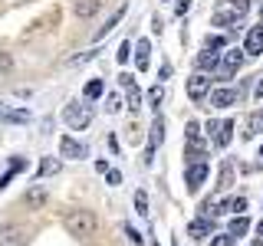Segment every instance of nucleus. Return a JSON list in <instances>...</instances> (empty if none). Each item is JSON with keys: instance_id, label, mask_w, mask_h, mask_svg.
<instances>
[{"instance_id": "nucleus-32", "label": "nucleus", "mask_w": 263, "mask_h": 246, "mask_svg": "<svg viewBox=\"0 0 263 246\" xmlns=\"http://www.w3.org/2000/svg\"><path fill=\"white\" fill-rule=\"evenodd\" d=\"M230 210H234V213H243L247 210V200H243V197H234V200H230Z\"/></svg>"}, {"instance_id": "nucleus-11", "label": "nucleus", "mask_w": 263, "mask_h": 246, "mask_svg": "<svg viewBox=\"0 0 263 246\" xmlns=\"http://www.w3.org/2000/svg\"><path fill=\"white\" fill-rule=\"evenodd\" d=\"M125 10H128V7H125V4H122V7H119V10H115V13L109 16V20H105V23H102V27H99V30H96V43H99V39H105V36H109V33H112L115 27H119V23H122V16H125Z\"/></svg>"}, {"instance_id": "nucleus-33", "label": "nucleus", "mask_w": 263, "mask_h": 246, "mask_svg": "<svg viewBox=\"0 0 263 246\" xmlns=\"http://www.w3.org/2000/svg\"><path fill=\"white\" fill-rule=\"evenodd\" d=\"M105 180H109V184H122V171H105Z\"/></svg>"}, {"instance_id": "nucleus-9", "label": "nucleus", "mask_w": 263, "mask_h": 246, "mask_svg": "<svg viewBox=\"0 0 263 246\" xmlns=\"http://www.w3.org/2000/svg\"><path fill=\"white\" fill-rule=\"evenodd\" d=\"M234 102H237V92L230 86H220V89L211 92V105H214V109H227V105H234Z\"/></svg>"}, {"instance_id": "nucleus-31", "label": "nucleus", "mask_w": 263, "mask_h": 246, "mask_svg": "<svg viewBox=\"0 0 263 246\" xmlns=\"http://www.w3.org/2000/svg\"><path fill=\"white\" fill-rule=\"evenodd\" d=\"M105 109H109V112H119V109H122V95H119V92H112V95H109V105H105Z\"/></svg>"}, {"instance_id": "nucleus-24", "label": "nucleus", "mask_w": 263, "mask_h": 246, "mask_svg": "<svg viewBox=\"0 0 263 246\" xmlns=\"http://www.w3.org/2000/svg\"><path fill=\"white\" fill-rule=\"evenodd\" d=\"M247 128H250V138L260 135V131H263V112H253L250 118H247Z\"/></svg>"}, {"instance_id": "nucleus-37", "label": "nucleus", "mask_w": 263, "mask_h": 246, "mask_svg": "<svg viewBox=\"0 0 263 246\" xmlns=\"http://www.w3.org/2000/svg\"><path fill=\"white\" fill-rule=\"evenodd\" d=\"M257 233H260V236H263V220H260V223H257Z\"/></svg>"}, {"instance_id": "nucleus-21", "label": "nucleus", "mask_w": 263, "mask_h": 246, "mask_svg": "<svg viewBox=\"0 0 263 246\" xmlns=\"http://www.w3.org/2000/svg\"><path fill=\"white\" fill-rule=\"evenodd\" d=\"M237 16H240V13H237L234 7H227V10H217V13H214V27H224V23H234Z\"/></svg>"}, {"instance_id": "nucleus-16", "label": "nucleus", "mask_w": 263, "mask_h": 246, "mask_svg": "<svg viewBox=\"0 0 263 246\" xmlns=\"http://www.w3.org/2000/svg\"><path fill=\"white\" fill-rule=\"evenodd\" d=\"M148 59H152V43H148V39H142V43L135 46V66L138 69H148Z\"/></svg>"}, {"instance_id": "nucleus-29", "label": "nucleus", "mask_w": 263, "mask_h": 246, "mask_svg": "<svg viewBox=\"0 0 263 246\" xmlns=\"http://www.w3.org/2000/svg\"><path fill=\"white\" fill-rule=\"evenodd\" d=\"M161 98H164V89L161 86H152V89H148V102H152V105H158Z\"/></svg>"}, {"instance_id": "nucleus-4", "label": "nucleus", "mask_w": 263, "mask_h": 246, "mask_svg": "<svg viewBox=\"0 0 263 246\" xmlns=\"http://www.w3.org/2000/svg\"><path fill=\"white\" fill-rule=\"evenodd\" d=\"M240 63H243V49H227V56L220 59V79H234Z\"/></svg>"}, {"instance_id": "nucleus-22", "label": "nucleus", "mask_w": 263, "mask_h": 246, "mask_svg": "<svg viewBox=\"0 0 263 246\" xmlns=\"http://www.w3.org/2000/svg\"><path fill=\"white\" fill-rule=\"evenodd\" d=\"M161 141H164V121H161V115H155V121H152V148L161 145Z\"/></svg>"}, {"instance_id": "nucleus-17", "label": "nucleus", "mask_w": 263, "mask_h": 246, "mask_svg": "<svg viewBox=\"0 0 263 246\" xmlns=\"http://www.w3.org/2000/svg\"><path fill=\"white\" fill-rule=\"evenodd\" d=\"M105 92V86H102V79H89L86 82V89H82V95H86V102H96L99 95Z\"/></svg>"}, {"instance_id": "nucleus-3", "label": "nucleus", "mask_w": 263, "mask_h": 246, "mask_svg": "<svg viewBox=\"0 0 263 246\" xmlns=\"http://www.w3.org/2000/svg\"><path fill=\"white\" fill-rule=\"evenodd\" d=\"M204 180H208V161H187V171H184V184H187V191L197 194Z\"/></svg>"}, {"instance_id": "nucleus-26", "label": "nucleus", "mask_w": 263, "mask_h": 246, "mask_svg": "<svg viewBox=\"0 0 263 246\" xmlns=\"http://www.w3.org/2000/svg\"><path fill=\"white\" fill-rule=\"evenodd\" d=\"M204 46L208 49H227V36H217V33H214V36L204 39Z\"/></svg>"}, {"instance_id": "nucleus-27", "label": "nucleus", "mask_w": 263, "mask_h": 246, "mask_svg": "<svg viewBox=\"0 0 263 246\" xmlns=\"http://www.w3.org/2000/svg\"><path fill=\"white\" fill-rule=\"evenodd\" d=\"M135 210L142 213V217H148V194H145V191L135 194Z\"/></svg>"}, {"instance_id": "nucleus-34", "label": "nucleus", "mask_w": 263, "mask_h": 246, "mask_svg": "<svg viewBox=\"0 0 263 246\" xmlns=\"http://www.w3.org/2000/svg\"><path fill=\"white\" fill-rule=\"evenodd\" d=\"M125 233L132 236V243H145V236H142V233H138V230H135V227H125Z\"/></svg>"}, {"instance_id": "nucleus-6", "label": "nucleus", "mask_w": 263, "mask_h": 246, "mask_svg": "<svg viewBox=\"0 0 263 246\" xmlns=\"http://www.w3.org/2000/svg\"><path fill=\"white\" fill-rule=\"evenodd\" d=\"M208 128H211V135H214V141H217L220 148H227L230 145V138H234V121H208Z\"/></svg>"}, {"instance_id": "nucleus-10", "label": "nucleus", "mask_w": 263, "mask_h": 246, "mask_svg": "<svg viewBox=\"0 0 263 246\" xmlns=\"http://www.w3.org/2000/svg\"><path fill=\"white\" fill-rule=\"evenodd\" d=\"M122 86H125L128 109H132V112H138V109H142V92H138V86L132 82V76H125V72H122Z\"/></svg>"}, {"instance_id": "nucleus-12", "label": "nucleus", "mask_w": 263, "mask_h": 246, "mask_svg": "<svg viewBox=\"0 0 263 246\" xmlns=\"http://www.w3.org/2000/svg\"><path fill=\"white\" fill-rule=\"evenodd\" d=\"M46 197H49V194H46V187H43V184H33L30 191H27V197H23V200H27V207H30V210H43Z\"/></svg>"}, {"instance_id": "nucleus-7", "label": "nucleus", "mask_w": 263, "mask_h": 246, "mask_svg": "<svg viewBox=\"0 0 263 246\" xmlns=\"http://www.w3.org/2000/svg\"><path fill=\"white\" fill-rule=\"evenodd\" d=\"M60 154H63V158L79 161V158H86V154H89V148L82 145V141H76V138L66 135V138H60Z\"/></svg>"}, {"instance_id": "nucleus-19", "label": "nucleus", "mask_w": 263, "mask_h": 246, "mask_svg": "<svg viewBox=\"0 0 263 246\" xmlns=\"http://www.w3.org/2000/svg\"><path fill=\"white\" fill-rule=\"evenodd\" d=\"M247 230H250V220H247V217H237V220H230L227 233H230V236H234V240H237V236H243Z\"/></svg>"}, {"instance_id": "nucleus-28", "label": "nucleus", "mask_w": 263, "mask_h": 246, "mask_svg": "<svg viewBox=\"0 0 263 246\" xmlns=\"http://www.w3.org/2000/svg\"><path fill=\"white\" fill-rule=\"evenodd\" d=\"M115 59H119V66H125V63L132 59V46H128V43H122L119 49H115Z\"/></svg>"}, {"instance_id": "nucleus-1", "label": "nucleus", "mask_w": 263, "mask_h": 246, "mask_svg": "<svg viewBox=\"0 0 263 246\" xmlns=\"http://www.w3.org/2000/svg\"><path fill=\"white\" fill-rule=\"evenodd\" d=\"M63 227L69 230V236H76V240H89V236L96 233L99 220H96L92 210H69L66 220H63Z\"/></svg>"}, {"instance_id": "nucleus-36", "label": "nucleus", "mask_w": 263, "mask_h": 246, "mask_svg": "<svg viewBox=\"0 0 263 246\" xmlns=\"http://www.w3.org/2000/svg\"><path fill=\"white\" fill-rule=\"evenodd\" d=\"M253 95H257V98L263 95V76H260V82H257V89H253Z\"/></svg>"}, {"instance_id": "nucleus-39", "label": "nucleus", "mask_w": 263, "mask_h": 246, "mask_svg": "<svg viewBox=\"0 0 263 246\" xmlns=\"http://www.w3.org/2000/svg\"><path fill=\"white\" fill-rule=\"evenodd\" d=\"M260 154H263V148H260Z\"/></svg>"}, {"instance_id": "nucleus-18", "label": "nucleus", "mask_w": 263, "mask_h": 246, "mask_svg": "<svg viewBox=\"0 0 263 246\" xmlns=\"http://www.w3.org/2000/svg\"><path fill=\"white\" fill-rule=\"evenodd\" d=\"M187 233H191L194 240H204V236L211 233V220H194V223L187 227Z\"/></svg>"}, {"instance_id": "nucleus-15", "label": "nucleus", "mask_w": 263, "mask_h": 246, "mask_svg": "<svg viewBox=\"0 0 263 246\" xmlns=\"http://www.w3.org/2000/svg\"><path fill=\"white\" fill-rule=\"evenodd\" d=\"M220 66V56H217V49H204L201 56H197V69L201 72H208V69H217Z\"/></svg>"}, {"instance_id": "nucleus-13", "label": "nucleus", "mask_w": 263, "mask_h": 246, "mask_svg": "<svg viewBox=\"0 0 263 246\" xmlns=\"http://www.w3.org/2000/svg\"><path fill=\"white\" fill-rule=\"evenodd\" d=\"M99 7H102V0H76V7H72V10H76L79 20H89V16L99 13Z\"/></svg>"}, {"instance_id": "nucleus-2", "label": "nucleus", "mask_w": 263, "mask_h": 246, "mask_svg": "<svg viewBox=\"0 0 263 246\" xmlns=\"http://www.w3.org/2000/svg\"><path fill=\"white\" fill-rule=\"evenodd\" d=\"M63 121H66V125H69L72 131L89 128V121H92V105L82 102V98H72V102L63 109Z\"/></svg>"}, {"instance_id": "nucleus-35", "label": "nucleus", "mask_w": 263, "mask_h": 246, "mask_svg": "<svg viewBox=\"0 0 263 246\" xmlns=\"http://www.w3.org/2000/svg\"><path fill=\"white\" fill-rule=\"evenodd\" d=\"M230 7H234L237 13H247V7H250V0H234V4H230Z\"/></svg>"}, {"instance_id": "nucleus-5", "label": "nucleus", "mask_w": 263, "mask_h": 246, "mask_svg": "<svg viewBox=\"0 0 263 246\" xmlns=\"http://www.w3.org/2000/svg\"><path fill=\"white\" fill-rule=\"evenodd\" d=\"M208 95H211V82L204 79L201 72L187 79V98H191V102H201V98H208Z\"/></svg>"}, {"instance_id": "nucleus-38", "label": "nucleus", "mask_w": 263, "mask_h": 246, "mask_svg": "<svg viewBox=\"0 0 263 246\" xmlns=\"http://www.w3.org/2000/svg\"><path fill=\"white\" fill-rule=\"evenodd\" d=\"M0 246H13V243H10V240H7V243H0Z\"/></svg>"}, {"instance_id": "nucleus-8", "label": "nucleus", "mask_w": 263, "mask_h": 246, "mask_svg": "<svg viewBox=\"0 0 263 246\" xmlns=\"http://www.w3.org/2000/svg\"><path fill=\"white\" fill-rule=\"evenodd\" d=\"M263 53V27H253L243 36V56H260Z\"/></svg>"}, {"instance_id": "nucleus-25", "label": "nucleus", "mask_w": 263, "mask_h": 246, "mask_svg": "<svg viewBox=\"0 0 263 246\" xmlns=\"http://www.w3.org/2000/svg\"><path fill=\"white\" fill-rule=\"evenodd\" d=\"M10 72H13V56L0 53V76H10Z\"/></svg>"}, {"instance_id": "nucleus-14", "label": "nucleus", "mask_w": 263, "mask_h": 246, "mask_svg": "<svg viewBox=\"0 0 263 246\" xmlns=\"http://www.w3.org/2000/svg\"><path fill=\"white\" fill-rule=\"evenodd\" d=\"M60 168H63L60 158H43V161H40V168H36V177L40 180H43V177H53V174H60Z\"/></svg>"}, {"instance_id": "nucleus-30", "label": "nucleus", "mask_w": 263, "mask_h": 246, "mask_svg": "<svg viewBox=\"0 0 263 246\" xmlns=\"http://www.w3.org/2000/svg\"><path fill=\"white\" fill-rule=\"evenodd\" d=\"M211 246H234V236H230V233H217L211 240Z\"/></svg>"}, {"instance_id": "nucleus-23", "label": "nucleus", "mask_w": 263, "mask_h": 246, "mask_svg": "<svg viewBox=\"0 0 263 246\" xmlns=\"http://www.w3.org/2000/svg\"><path fill=\"white\" fill-rule=\"evenodd\" d=\"M187 145L204 148V135H201V125H197V121H191V125H187Z\"/></svg>"}, {"instance_id": "nucleus-20", "label": "nucleus", "mask_w": 263, "mask_h": 246, "mask_svg": "<svg viewBox=\"0 0 263 246\" xmlns=\"http://www.w3.org/2000/svg\"><path fill=\"white\" fill-rule=\"evenodd\" d=\"M4 121H16V125H23V121H30V112L27 109H4Z\"/></svg>"}]
</instances>
